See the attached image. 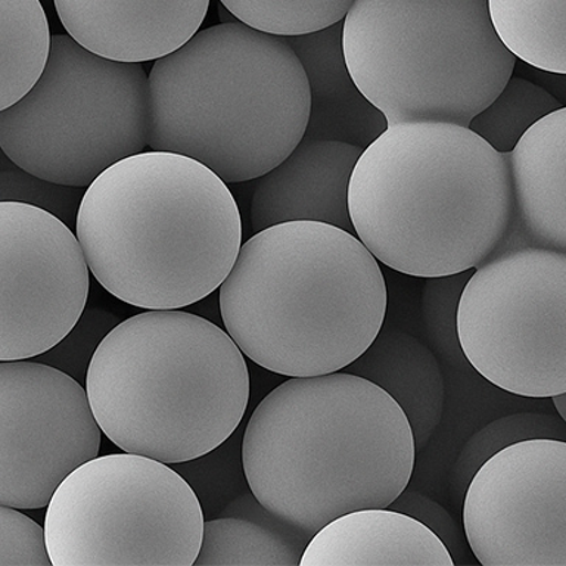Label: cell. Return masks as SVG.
<instances>
[{"instance_id": "cell-1", "label": "cell", "mask_w": 566, "mask_h": 566, "mask_svg": "<svg viewBox=\"0 0 566 566\" xmlns=\"http://www.w3.org/2000/svg\"><path fill=\"white\" fill-rule=\"evenodd\" d=\"M415 458L401 407L344 370L277 385L242 440L252 497L308 539L345 513L388 507L409 485Z\"/></svg>"}, {"instance_id": "cell-2", "label": "cell", "mask_w": 566, "mask_h": 566, "mask_svg": "<svg viewBox=\"0 0 566 566\" xmlns=\"http://www.w3.org/2000/svg\"><path fill=\"white\" fill-rule=\"evenodd\" d=\"M348 210L356 237L394 272L475 270L515 219L506 154L458 124H394L354 166Z\"/></svg>"}, {"instance_id": "cell-3", "label": "cell", "mask_w": 566, "mask_h": 566, "mask_svg": "<svg viewBox=\"0 0 566 566\" xmlns=\"http://www.w3.org/2000/svg\"><path fill=\"white\" fill-rule=\"evenodd\" d=\"M74 229L97 283L146 310H180L207 298L242 245L228 184L167 150H144L102 171L84 190Z\"/></svg>"}, {"instance_id": "cell-4", "label": "cell", "mask_w": 566, "mask_h": 566, "mask_svg": "<svg viewBox=\"0 0 566 566\" xmlns=\"http://www.w3.org/2000/svg\"><path fill=\"white\" fill-rule=\"evenodd\" d=\"M226 332L273 374L307 378L352 365L382 329L388 291L356 234L318 221L254 233L219 287Z\"/></svg>"}, {"instance_id": "cell-5", "label": "cell", "mask_w": 566, "mask_h": 566, "mask_svg": "<svg viewBox=\"0 0 566 566\" xmlns=\"http://www.w3.org/2000/svg\"><path fill=\"white\" fill-rule=\"evenodd\" d=\"M150 150L185 155L224 184L265 175L310 117L307 75L285 35L242 22L199 30L148 74Z\"/></svg>"}, {"instance_id": "cell-6", "label": "cell", "mask_w": 566, "mask_h": 566, "mask_svg": "<svg viewBox=\"0 0 566 566\" xmlns=\"http://www.w3.org/2000/svg\"><path fill=\"white\" fill-rule=\"evenodd\" d=\"M86 394L102 433L166 464L219 449L241 424L250 370L224 329L181 310H148L99 340Z\"/></svg>"}, {"instance_id": "cell-7", "label": "cell", "mask_w": 566, "mask_h": 566, "mask_svg": "<svg viewBox=\"0 0 566 566\" xmlns=\"http://www.w3.org/2000/svg\"><path fill=\"white\" fill-rule=\"evenodd\" d=\"M345 65L388 126L468 127L512 77L516 57L486 0H354L343 21Z\"/></svg>"}, {"instance_id": "cell-8", "label": "cell", "mask_w": 566, "mask_h": 566, "mask_svg": "<svg viewBox=\"0 0 566 566\" xmlns=\"http://www.w3.org/2000/svg\"><path fill=\"white\" fill-rule=\"evenodd\" d=\"M149 124L144 66L52 34L38 82L0 111V149L39 179L86 189L113 164L144 153Z\"/></svg>"}, {"instance_id": "cell-9", "label": "cell", "mask_w": 566, "mask_h": 566, "mask_svg": "<svg viewBox=\"0 0 566 566\" xmlns=\"http://www.w3.org/2000/svg\"><path fill=\"white\" fill-rule=\"evenodd\" d=\"M203 512L189 482L146 455H96L53 493L44 543L53 566H192Z\"/></svg>"}, {"instance_id": "cell-10", "label": "cell", "mask_w": 566, "mask_h": 566, "mask_svg": "<svg viewBox=\"0 0 566 566\" xmlns=\"http://www.w3.org/2000/svg\"><path fill=\"white\" fill-rule=\"evenodd\" d=\"M459 347L503 391L566 392V252L513 248L484 261L455 310Z\"/></svg>"}, {"instance_id": "cell-11", "label": "cell", "mask_w": 566, "mask_h": 566, "mask_svg": "<svg viewBox=\"0 0 566 566\" xmlns=\"http://www.w3.org/2000/svg\"><path fill=\"white\" fill-rule=\"evenodd\" d=\"M86 388L35 360L0 361V504L43 509L61 482L99 454Z\"/></svg>"}, {"instance_id": "cell-12", "label": "cell", "mask_w": 566, "mask_h": 566, "mask_svg": "<svg viewBox=\"0 0 566 566\" xmlns=\"http://www.w3.org/2000/svg\"><path fill=\"white\" fill-rule=\"evenodd\" d=\"M463 533L484 566H566V442L504 447L464 491Z\"/></svg>"}, {"instance_id": "cell-13", "label": "cell", "mask_w": 566, "mask_h": 566, "mask_svg": "<svg viewBox=\"0 0 566 566\" xmlns=\"http://www.w3.org/2000/svg\"><path fill=\"white\" fill-rule=\"evenodd\" d=\"M88 287L73 229L43 208L0 202V361L55 348L82 318Z\"/></svg>"}, {"instance_id": "cell-14", "label": "cell", "mask_w": 566, "mask_h": 566, "mask_svg": "<svg viewBox=\"0 0 566 566\" xmlns=\"http://www.w3.org/2000/svg\"><path fill=\"white\" fill-rule=\"evenodd\" d=\"M66 34L106 60L157 61L201 29L210 0H53Z\"/></svg>"}, {"instance_id": "cell-15", "label": "cell", "mask_w": 566, "mask_h": 566, "mask_svg": "<svg viewBox=\"0 0 566 566\" xmlns=\"http://www.w3.org/2000/svg\"><path fill=\"white\" fill-rule=\"evenodd\" d=\"M363 150L338 140L301 139L281 164L256 177L252 232L287 221H318L356 234L348 189Z\"/></svg>"}, {"instance_id": "cell-16", "label": "cell", "mask_w": 566, "mask_h": 566, "mask_svg": "<svg viewBox=\"0 0 566 566\" xmlns=\"http://www.w3.org/2000/svg\"><path fill=\"white\" fill-rule=\"evenodd\" d=\"M506 159L515 219L490 259L513 248L566 252L565 106L530 127Z\"/></svg>"}, {"instance_id": "cell-17", "label": "cell", "mask_w": 566, "mask_h": 566, "mask_svg": "<svg viewBox=\"0 0 566 566\" xmlns=\"http://www.w3.org/2000/svg\"><path fill=\"white\" fill-rule=\"evenodd\" d=\"M300 566H454L422 522L388 507L335 517L310 538Z\"/></svg>"}, {"instance_id": "cell-18", "label": "cell", "mask_w": 566, "mask_h": 566, "mask_svg": "<svg viewBox=\"0 0 566 566\" xmlns=\"http://www.w3.org/2000/svg\"><path fill=\"white\" fill-rule=\"evenodd\" d=\"M305 71L310 117L303 139L367 146L388 128L387 119L354 84L343 53V21L286 38Z\"/></svg>"}, {"instance_id": "cell-19", "label": "cell", "mask_w": 566, "mask_h": 566, "mask_svg": "<svg viewBox=\"0 0 566 566\" xmlns=\"http://www.w3.org/2000/svg\"><path fill=\"white\" fill-rule=\"evenodd\" d=\"M344 371L378 385L405 411L416 451L431 440L444 410V376L436 354L416 336L380 329L369 348Z\"/></svg>"}, {"instance_id": "cell-20", "label": "cell", "mask_w": 566, "mask_h": 566, "mask_svg": "<svg viewBox=\"0 0 566 566\" xmlns=\"http://www.w3.org/2000/svg\"><path fill=\"white\" fill-rule=\"evenodd\" d=\"M491 25L516 60L566 74V0H486Z\"/></svg>"}, {"instance_id": "cell-21", "label": "cell", "mask_w": 566, "mask_h": 566, "mask_svg": "<svg viewBox=\"0 0 566 566\" xmlns=\"http://www.w3.org/2000/svg\"><path fill=\"white\" fill-rule=\"evenodd\" d=\"M51 38L40 0H0V111L17 104L38 82Z\"/></svg>"}, {"instance_id": "cell-22", "label": "cell", "mask_w": 566, "mask_h": 566, "mask_svg": "<svg viewBox=\"0 0 566 566\" xmlns=\"http://www.w3.org/2000/svg\"><path fill=\"white\" fill-rule=\"evenodd\" d=\"M310 539L241 517L203 521L197 566H296Z\"/></svg>"}, {"instance_id": "cell-23", "label": "cell", "mask_w": 566, "mask_h": 566, "mask_svg": "<svg viewBox=\"0 0 566 566\" xmlns=\"http://www.w3.org/2000/svg\"><path fill=\"white\" fill-rule=\"evenodd\" d=\"M564 105L530 80L512 77L499 95L469 122L468 128L500 154H509L539 119Z\"/></svg>"}, {"instance_id": "cell-24", "label": "cell", "mask_w": 566, "mask_h": 566, "mask_svg": "<svg viewBox=\"0 0 566 566\" xmlns=\"http://www.w3.org/2000/svg\"><path fill=\"white\" fill-rule=\"evenodd\" d=\"M220 3L242 24L291 38L344 21L354 0H220Z\"/></svg>"}, {"instance_id": "cell-25", "label": "cell", "mask_w": 566, "mask_h": 566, "mask_svg": "<svg viewBox=\"0 0 566 566\" xmlns=\"http://www.w3.org/2000/svg\"><path fill=\"white\" fill-rule=\"evenodd\" d=\"M565 437L566 420L562 419L559 415L515 413L494 420L478 431L475 436L469 438L463 450L460 451L458 462L451 473L453 491L462 493V490H467L469 481L478 468L504 447L524 440H533V438H553V440L565 441Z\"/></svg>"}, {"instance_id": "cell-26", "label": "cell", "mask_w": 566, "mask_h": 566, "mask_svg": "<svg viewBox=\"0 0 566 566\" xmlns=\"http://www.w3.org/2000/svg\"><path fill=\"white\" fill-rule=\"evenodd\" d=\"M84 190L86 189L39 179L18 167L0 171V202H24L43 208L64 221L69 228H75Z\"/></svg>"}, {"instance_id": "cell-27", "label": "cell", "mask_w": 566, "mask_h": 566, "mask_svg": "<svg viewBox=\"0 0 566 566\" xmlns=\"http://www.w3.org/2000/svg\"><path fill=\"white\" fill-rule=\"evenodd\" d=\"M44 530L20 509L0 504V566H49Z\"/></svg>"}, {"instance_id": "cell-28", "label": "cell", "mask_w": 566, "mask_h": 566, "mask_svg": "<svg viewBox=\"0 0 566 566\" xmlns=\"http://www.w3.org/2000/svg\"><path fill=\"white\" fill-rule=\"evenodd\" d=\"M388 509L405 513V515L415 517V520L428 526L444 544L454 565L458 562L459 564H469V546L463 531L460 530L453 516L440 503H437L436 500L419 493V491L409 490L406 486L401 494L389 504Z\"/></svg>"}, {"instance_id": "cell-29", "label": "cell", "mask_w": 566, "mask_h": 566, "mask_svg": "<svg viewBox=\"0 0 566 566\" xmlns=\"http://www.w3.org/2000/svg\"><path fill=\"white\" fill-rule=\"evenodd\" d=\"M551 398L557 415H559L562 419L566 420V392L556 394V396Z\"/></svg>"}]
</instances>
